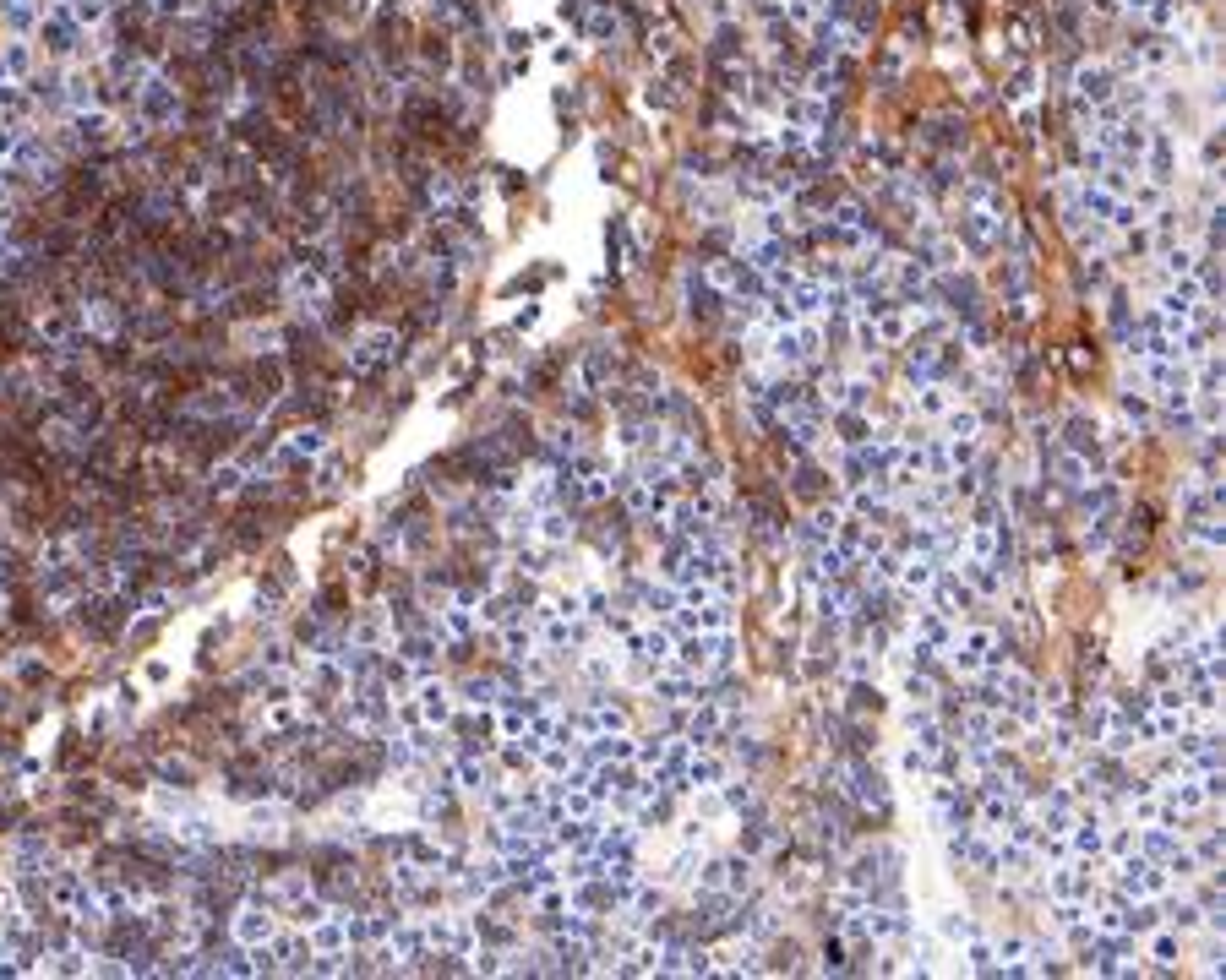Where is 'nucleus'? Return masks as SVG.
I'll use <instances>...</instances> for the list:
<instances>
[{
    "label": "nucleus",
    "mask_w": 1226,
    "mask_h": 980,
    "mask_svg": "<svg viewBox=\"0 0 1226 980\" xmlns=\"http://www.w3.org/2000/svg\"><path fill=\"white\" fill-rule=\"evenodd\" d=\"M943 665H949L959 681H970V676H987V670L1008 665V649H1003V638H997L992 626L965 621V626H954L949 649H943Z\"/></svg>",
    "instance_id": "nucleus-1"
},
{
    "label": "nucleus",
    "mask_w": 1226,
    "mask_h": 980,
    "mask_svg": "<svg viewBox=\"0 0 1226 980\" xmlns=\"http://www.w3.org/2000/svg\"><path fill=\"white\" fill-rule=\"evenodd\" d=\"M954 626H959L954 615H943L938 605H927V599H922V605L911 610V638L922 643V649H932V654H938V660H943V649H949Z\"/></svg>",
    "instance_id": "nucleus-2"
},
{
    "label": "nucleus",
    "mask_w": 1226,
    "mask_h": 980,
    "mask_svg": "<svg viewBox=\"0 0 1226 980\" xmlns=\"http://www.w3.org/2000/svg\"><path fill=\"white\" fill-rule=\"evenodd\" d=\"M954 404H959V387L954 382H916V393H911V414H916V420H932V425H938Z\"/></svg>",
    "instance_id": "nucleus-3"
},
{
    "label": "nucleus",
    "mask_w": 1226,
    "mask_h": 980,
    "mask_svg": "<svg viewBox=\"0 0 1226 980\" xmlns=\"http://www.w3.org/2000/svg\"><path fill=\"white\" fill-rule=\"evenodd\" d=\"M1150 943H1144V953H1150V964H1139V970H1172V964L1183 959V932H1172V926H1150Z\"/></svg>",
    "instance_id": "nucleus-4"
},
{
    "label": "nucleus",
    "mask_w": 1226,
    "mask_h": 980,
    "mask_svg": "<svg viewBox=\"0 0 1226 980\" xmlns=\"http://www.w3.org/2000/svg\"><path fill=\"white\" fill-rule=\"evenodd\" d=\"M709 953V970L703 975H736V970H753V943H719V948H703Z\"/></svg>",
    "instance_id": "nucleus-5"
},
{
    "label": "nucleus",
    "mask_w": 1226,
    "mask_h": 980,
    "mask_svg": "<svg viewBox=\"0 0 1226 980\" xmlns=\"http://www.w3.org/2000/svg\"><path fill=\"white\" fill-rule=\"evenodd\" d=\"M959 959H965L970 975H997V948L987 943V937H970V943H959Z\"/></svg>",
    "instance_id": "nucleus-6"
},
{
    "label": "nucleus",
    "mask_w": 1226,
    "mask_h": 980,
    "mask_svg": "<svg viewBox=\"0 0 1226 980\" xmlns=\"http://www.w3.org/2000/svg\"><path fill=\"white\" fill-rule=\"evenodd\" d=\"M583 730L589 735H617V730H628V714H622L617 703H594L589 714H583Z\"/></svg>",
    "instance_id": "nucleus-7"
},
{
    "label": "nucleus",
    "mask_w": 1226,
    "mask_h": 980,
    "mask_svg": "<svg viewBox=\"0 0 1226 980\" xmlns=\"http://www.w3.org/2000/svg\"><path fill=\"white\" fill-rule=\"evenodd\" d=\"M938 926H943V937H949L954 948H959V943H970V937H976V926H970L965 916H943Z\"/></svg>",
    "instance_id": "nucleus-8"
},
{
    "label": "nucleus",
    "mask_w": 1226,
    "mask_h": 980,
    "mask_svg": "<svg viewBox=\"0 0 1226 980\" xmlns=\"http://www.w3.org/2000/svg\"><path fill=\"white\" fill-rule=\"evenodd\" d=\"M1123 414L1134 425H1150V393H1123Z\"/></svg>",
    "instance_id": "nucleus-9"
},
{
    "label": "nucleus",
    "mask_w": 1226,
    "mask_h": 980,
    "mask_svg": "<svg viewBox=\"0 0 1226 980\" xmlns=\"http://www.w3.org/2000/svg\"><path fill=\"white\" fill-rule=\"evenodd\" d=\"M823 964H829V970H845V948L829 943V948H823Z\"/></svg>",
    "instance_id": "nucleus-10"
}]
</instances>
